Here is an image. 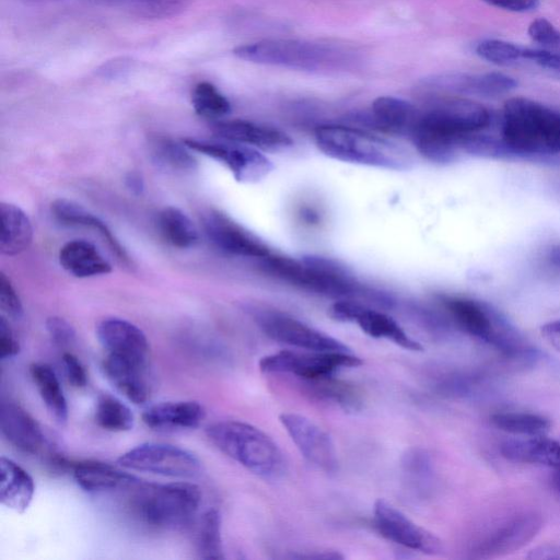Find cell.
<instances>
[{"label": "cell", "mask_w": 560, "mask_h": 560, "mask_svg": "<svg viewBox=\"0 0 560 560\" xmlns=\"http://www.w3.org/2000/svg\"><path fill=\"white\" fill-rule=\"evenodd\" d=\"M442 306L455 328L510 360H532L537 351L493 305L465 295H443Z\"/></svg>", "instance_id": "6da1fadb"}, {"label": "cell", "mask_w": 560, "mask_h": 560, "mask_svg": "<svg viewBox=\"0 0 560 560\" xmlns=\"http://www.w3.org/2000/svg\"><path fill=\"white\" fill-rule=\"evenodd\" d=\"M500 138L515 159L560 154V112L515 96L502 107Z\"/></svg>", "instance_id": "7a4b0ae2"}, {"label": "cell", "mask_w": 560, "mask_h": 560, "mask_svg": "<svg viewBox=\"0 0 560 560\" xmlns=\"http://www.w3.org/2000/svg\"><path fill=\"white\" fill-rule=\"evenodd\" d=\"M206 434L220 452L260 478L277 480L285 472V459L278 444L253 424L218 421L206 429Z\"/></svg>", "instance_id": "3957f363"}, {"label": "cell", "mask_w": 560, "mask_h": 560, "mask_svg": "<svg viewBox=\"0 0 560 560\" xmlns=\"http://www.w3.org/2000/svg\"><path fill=\"white\" fill-rule=\"evenodd\" d=\"M315 141L324 154L343 162L387 170H406L412 164L411 155L401 145L353 127L319 126Z\"/></svg>", "instance_id": "277c9868"}, {"label": "cell", "mask_w": 560, "mask_h": 560, "mask_svg": "<svg viewBox=\"0 0 560 560\" xmlns=\"http://www.w3.org/2000/svg\"><path fill=\"white\" fill-rule=\"evenodd\" d=\"M201 498L200 488L192 482L144 483L136 489L131 509L150 527L183 530L196 521Z\"/></svg>", "instance_id": "5b68a950"}, {"label": "cell", "mask_w": 560, "mask_h": 560, "mask_svg": "<svg viewBox=\"0 0 560 560\" xmlns=\"http://www.w3.org/2000/svg\"><path fill=\"white\" fill-rule=\"evenodd\" d=\"M233 54L243 60L296 70L320 71L351 62L347 48L329 43L301 39H265L237 46Z\"/></svg>", "instance_id": "8992f818"}, {"label": "cell", "mask_w": 560, "mask_h": 560, "mask_svg": "<svg viewBox=\"0 0 560 560\" xmlns=\"http://www.w3.org/2000/svg\"><path fill=\"white\" fill-rule=\"evenodd\" d=\"M542 526V515L533 508L502 511L479 525L468 542L469 558L493 559L529 542Z\"/></svg>", "instance_id": "52a82bcc"}, {"label": "cell", "mask_w": 560, "mask_h": 560, "mask_svg": "<svg viewBox=\"0 0 560 560\" xmlns=\"http://www.w3.org/2000/svg\"><path fill=\"white\" fill-rule=\"evenodd\" d=\"M261 267L270 275L295 287L329 296H347L358 291V284L339 262L320 257L306 256L301 260L268 255Z\"/></svg>", "instance_id": "ba28073f"}, {"label": "cell", "mask_w": 560, "mask_h": 560, "mask_svg": "<svg viewBox=\"0 0 560 560\" xmlns=\"http://www.w3.org/2000/svg\"><path fill=\"white\" fill-rule=\"evenodd\" d=\"M490 122L491 113L483 104L464 96H442L419 112L410 133L459 138L485 131Z\"/></svg>", "instance_id": "9c48e42d"}, {"label": "cell", "mask_w": 560, "mask_h": 560, "mask_svg": "<svg viewBox=\"0 0 560 560\" xmlns=\"http://www.w3.org/2000/svg\"><path fill=\"white\" fill-rule=\"evenodd\" d=\"M117 462L128 470L178 479H191L201 472V462L194 453L167 443H142L121 454Z\"/></svg>", "instance_id": "30bf717a"}, {"label": "cell", "mask_w": 560, "mask_h": 560, "mask_svg": "<svg viewBox=\"0 0 560 560\" xmlns=\"http://www.w3.org/2000/svg\"><path fill=\"white\" fill-rule=\"evenodd\" d=\"M362 359L352 351L282 350L262 357L258 366L262 373H285L298 378L310 380L327 375L346 368H357Z\"/></svg>", "instance_id": "8fae6325"}, {"label": "cell", "mask_w": 560, "mask_h": 560, "mask_svg": "<svg viewBox=\"0 0 560 560\" xmlns=\"http://www.w3.org/2000/svg\"><path fill=\"white\" fill-rule=\"evenodd\" d=\"M255 320L272 340L303 350L351 351L338 339L307 324L275 311H257Z\"/></svg>", "instance_id": "7c38bea8"}, {"label": "cell", "mask_w": 560, "mask_h": 560, "mask_svg": "<svg viewBox=\"0 0 560 560\" xmlns=\"http://www.w3.org/2000/svg\"><path fill=\"white\" fill-rule=\"evenodd\" d=\"M373 525L385 539L404 548L428 555L442 551L441 540L384 499L373 508Z\"/></svg>", "instance_id": "4fadbf2b"}, {"label": "cell", "mask_w": 560, "mask_h": 560, "mask_svg": "<svg viewBox=\"0 0 560 560\" xmlns=\"http://www.w3.org/2000/svg\"><path fill=\"white\" fill-rule=\"evenodd\" d=\"M183 142L191 151L202 153L228 166L237 182H257L272 168L270 161L249 145L191 138H187Z\"/></svg>", "instance_id": "5bb4252c"}, {"label": "cell", "mask_w": 560, "mask_h": 560, "mask_svg": "<svg viewBox=\"0 0 560 560\" xmlns=\"http://www.w3.org/2000/svg\"><path fill=\"white\" fill-rule=\"evenodd\" d=\"M279 421L303 457L313 466L325 472H335L338 456L330 435L308 418L285 412Z\"/></svg>", "instance_id": "9a60e30c"}, {"label": "cell", "mask_w": 560, "mask_h": 560, "mask_svg": "<svg viewBox=\"0 0 560 560\" xmlns=\"http://www.w3.org/2000/svg\"><path fill=\"white\" fill-rule=\"evenodd\" d=\"M331 316L340 322L355 323L363 332L377 339H386L410 351H422V346L411 338L389 315L350 301L335 303Z\"/></svg>", "instance_id": "2e32d148"}, {"label": "cell", "mask_w": 560, "mask_h": 560, "mask_svg": "<svg viewBox=\"0 0 560 560\" xmlns=\"http://www.w3.org/2000/svg\"><path fill=\"white\" fill-rule=\"evenodd\" d=\"M202 225L209 240L225 253L259 259L271 254L256 235L220 211L209 210L203 213Z\"/></svg>", "instance_id": "e0dca14e"}, {"label": "cell", "mask_w": 560, "mask_h": 560, "mask_svg": "<svg viewBox=\"0 0 560 560\" xmlns=\"http://www.w3.org/2000/svg\"><path fill=\"white\" fill-rule=\"evenodd\" d=\"M96 337L107 354L149 363V341L135 324L118 317H107L96 327Z\"/></svg>", "instance_id": "ac0fdd59"}, {"label": "cell", "mask_w": 560, "mask_h": 560, "mask_svg": "<svg viewBox=\"0 0 560 560\" xmlns=\"http://www.w3.org/2000/svg\"><path fill=\"white\" fill-rule=\"evenodd\" d=\"M428 83L441 90L459 95L495 97L517 86V81L505 73L492 71L482 73H444L432 77Z\"/></svg>", "instance_id": "d6986e66"}, {"label": "cell", "mask_w": 560, "mask_h": 560, "mask_svg": "<svg viewBox=\"0 0 560 560\" xmlns=\"http://www.w3.org/2000/svg\"><path fill=\"white\" fill-rule=\"evenodd\" d=\"M0 429L4 439L24 454L36 455L45 446V435L39 423L14 401L2 400Z\"/></svg>", "instance_id": "ffe728a7"}, {"label": "cell", "mask_w": 560, "mask_h": 560, "mask_svg": "<svg viewBox=\"0 0 560 560\" xmlns=\"http://www.w3.org/2000/svg\"><path fill=\"white\" fill-rule=\"evenodd\" d=\"M141 417L143 423L154 431H185L201 424L206 409L195 400L161 401L148 406Z\"/></svg>", "instance_id": "44dd1931"}, {"label": "cell", "mask_w": 560, "mask_h": 560, "mask_svg": "<svg viewBox=\"0 0 560 560\" xmlns=\"http://www.w3.org/2000/svg\"><path fill=\"white\" fill-rule=\"evenodd\" d=\"M149 363L107 354L103 371L114 387L133 404H144L151 393Z\"/></svg>", "instance_id": "7402d4cb"}, {"label": "cell", "mask_w": 560, "mask_h": 560, "mask_svg": "<svg viewBox=\"0 0 560 560\" xmlns=\"http://www.w3.org/2000/svg\"><path fill=\"white\" fill-rule=\"evenodd\" d=\"M213 132L223 140L262 150H278L292 144L284 132L243 119L217 121Z\"/></svg>", "instance_id": "603a6c76"}, {"label": "cell", "mask_w": 560, "mask_h": 560, "mask_svg": "<svg viewBox=\"0 0 560 560\" xmlns=\"http://www.w3.org/2000/svg\"><path fill=\"white\" fill-rule=\"evenodd\" d=\"M499 451L502 457L513 463L560 467V442L544 435L505 440Z\"/></svg>", "instance_id": "cb8c5ba5"}, {"label": "cell", "mask_w": 560, "mask_h": 560, "mask_svg": "<svg viewBox=\"0 0 560 560\" xmlns=\"http://www.w3.org/2000/svg\"><path fill=\"white\" fill-rule=\"evenodd\" d=\"M70 469L78 486L91 493L113 491L138 483L132 475L98 460L74 462Z\"/></svg>", "instance_id": "d4e9b609"}, {"label": "cell", "mask_w": 560, "mask_h": 560, "mask_svg": "<svg viewBox=\"0 0 560 560\" xmlns=\"http://www.w3.org/2000/svg\"><path fill=\"white\" fill-rule=\"evenodd\" d=\"M52 215L62 224L90 228L97 232L107 243L117 259L124 265L130 266L131 260L120 242L116 238L109 228L97 217L90 213L81 205L68 200L57 199L51 203Z\"/></svg>", "instance_id": "484cf974"}, {"label": "cell", "mask_w": 560, "mask_h": 560, "mask_svg": "<svg viewBox=\"0 0 560 560\" xmlns=\"http://www.w3.org/2000/svg\"><path fill=\"white\" fill-rule=\"evenodd\" d=\"M0 501L16 513H24L31 505L35 483L32 476L18 463L2 456L0 459Z\"/></svg>", "instance_id": "4316f807"}, {"label": "cell", "mask_w": 560, "mask_h": 560, "mask_svg": "<svg viewBox=\"0 0 560 560\" xmlns=\"http://www.w3.org/2000/svg\"><path fill=\"white\" fill-rule=\"evenodd\" d=\"M61 267L77 278L107 275L112 266L98 249L84 240H72L59 250Z\"/></svg>", "instance_id": "83f0119b"}, {"label": "cell", "mask_w": 560, "mask_h": 560, "mask_svg": "<svg viewBox=\"0 0 560 560\" xmlns=\"http://www.w3.org/2000/svg\"><path fill=\"white\" fill-rule=\"evenodd\" d=\"M0 250L3 255L15 256L26 250L33 240V226L25 212L10 202H1Z\"/></svg>", "instance_id": "f1b7e54d"}, {"label": "cell", "mask_w": 560, "mask_h": 560, "mask_svg": "<svg viewBox=\"0 0 560 560\" xmlns=\"http://www.w3.org/2000/svg\"><path fill=\"white\" fill-rule=\"evenodd\" d=\"M419 110L409 102L395 96H380L371 107L373 124L387 132H411Z\"/></svg>", "instance_id": "f546056e"}, {"label": "cell", "mask_w": 560, "mask_h": 560, "mask_svg": "<svg viewBox=\"0 0 560 560\" xmlns=\"http://www.w3.org/2000/svg\"><path fill=\"white\" fill-rule=\"evenodd\" d=\"M402 481L406 488L420 498L431 493L435 483L434 462L423 447L408 448L400 463Z\"/></svg>", "instance_id": "4dcf8cb0"}, {"label": "cell", "mask_w": 560, "mask_h": 560, "mask_svg": "<svg viewBox=\"0 0 560 560\" xmlns=\"http://www.w3.org/2000/svg\"><path fill=\"white\" fill-rule=\"evenodd\" d=\"M301 380L304 389L313 397L338 406L347 411L359 410L362 395L358 387L348 382L335 378L334 375Z\"/></svg>", "instance_id": "1f68e13d"}, {"label": "cell", "mask_w": 560, "mask_h": 560, "mask_svg": "<svg viewBox=\"0 0 560 560\" xmlns=\"http://www.w3.org/2000/svg\"><path fill=\"white\" fill-rule=\"evenodd\" d=\"M30 374L49 413L59 423H65L68 419V404L55 371L46 363H33L30 365Z\"/></svg>", "instance_id": "d6a6232c"}, {"label": "cell", "mask_w": 560, "mask_h": 560, "mask_svg": "<svg viewBox=\"0 0 560 560\" xmlns=\"http://www.w3.org/2000/svg\"><path fill=\"white\" fill-rule=\"evenodd\" d=\"M158 224L162 236L177 248H190L199 241V233L189 217L176 207L161 210Z\"/></svg>", "instance_id": "836d02e7"}, {"label": "cell", "mask_w": 560, "mask_h": 560, "mask_svg": "<svg viewBox=\"0 0 560 560\" xmlns=\"http://www.w3.org/2000/svg\"><path fill=\"white\" fill-rule=\"evenodd\" d=\"M195 548L201 559H224L222 518L217 509H209L199 517L195 533Z\"/></svg>", "instance_id": "e575fe53"}, {"label": "cell", "mask_w": 560, "mask_h": 560, "mask_svg": "<svg viewBox=\"0 0 560 560\" xmlns=\"http://www.w3.org/2000/svg\"><path fill=\"white\" fill-rule=\"evenodd\" d=\"M149 148L153 161L161 167L176 172H190L197 167L191 150L184 142L158 136L150 140Z\"/></svg>", "instance_id": "d590c367"}, {"label": "cell", "mask_w": 560, "mask_h": 560, "mask_svg": "<svg viewBox=\"0 0 560 560\" xmlns=\"http://www.w3.org/2000/svg\"><path fill=\"white\" fill-rule=\"evenodd\" d=\"M490 422L501 431L521 436L544 435L550 429L548 418L533 412H495L490 416Z\"/></svg>", "instance_id": "8d00e7d4"}, {"label": "cell", "mask_w": 560, "mask_h": 560, "mask_svg": "<svg viewBox=\"0 0 560 560\" xmlns=\"http://www.w3.org/2000/svg\"><path fill=\"white\" fill-rule=\"evenodd\" d=\"M94 417L100 428L110 432L129 431L135 424V416L131 409L120 399L109 394L98 396Z\"/></svg>", "instance_id": "74e56055"}, {"label": "cell", "mask_w": 560, "mask_h": 560, "mask_svg": "<svg viewBox=\"0 0 560 560\" xmlns=\"http://www.w3.org/2000/svg\"><path fill=\"white\" fill-rule=\"evenodd\" d=\"M145 19H166L180 14L191 0H101Z\"/></svg>", "instance_id": "f35d334b"}, {"label": "cell", "mask_w": 560, "mask_h": 560, "mask_svg": "<svg viewBox=\"0 0 560 560\" xmlns=\"http://www.w3.org/2000/svg\"><path fill=\"white\" fill-rule=\"evenodd\" d=\"M195 112L205 118H220L231 109L229 100L210 82H199L191 95Z\"/></svg>", "instance_id": "ab89813d"}, {"label": "cell", "mask_w": 560, "mask_h": 560, "mask_svg": "<svg viewBox=\"0 0 560 560\" xmlns=\"http://www.w3.org/2000/svg\"><path fill=\"white\" fill-rule=\"evenodd\" d=\"M524 47L503 39H483L476 45V54L498 66L513 65L523 59Z\"/></svg>", "instance_id": "60d3db41"}, {"label": "cell", "mask_w": 560, "mask_h": 560, "mask_svg": "<svg viewBox=\"0 0 560 560\" xmlns=\"http://www.w3.org/2000/svg\"><path fill=\"white\" fill-rule=\"evenodd\" d=\"M527 33L530 39L544 49L560 52V31L548 20L538 18L532 21Z\"/></svg>", "instance_id": "b9f144b4"}, {"label": "cell", "mask_w": 560, "mask_h": 560, "mask_svg": "<svg viewBox=\"0 0 560 560\" xmlns=\"http://www.w3.org/2000/svg\"><path fill=\"white\" fill-rule=\"evenodd\" d=\"M0 306L2 312L12 319H20L23 316L22 302L5 275L0 276Z\"/></svg>", "instance_id": "7bdbcfd3"}, {"label": "cell", "mask_w": 560, "mask_h": 560, "mask_svg": "<svg viewBox=\"0 0 560 560\" xmlns=\"http://www.w3.org/2000/svg\"><path fill=\"white\" fill-rule=\"evenodd\" d=\"M46 329L50 340L60 348L69 347L75 340V330L61 317L51 316L47 318Z\"/></svg>", "instance_id": "ee69618b"}, {"label": "cell", "mask_w": 560, "mask_h": 560, "mask_svg": "<svg viewBox=\"0 0 560 560\" xmlns=\"http://www.w3.org/2000/svg\"><path fill=\"white\" fill-rule=\"evenodd\" d=\"M523 60H528L536 66L552 72L560 73V52L524 47Z\"/></svg>", "instance_id": "f6af8a7d"}, {"label": "cell", "mask_w": 560, "mask_h": 560, "mask_svg": "<svg viewBox=\"0 0 560 560\" xmlns=\"http://www.w3.org/2000/svg\"><path fill=\"white\" fill-rule=\"evenodd\" d=\"M62 364L68 382L77 388L88 384V374L81 361L71 352L62 354Z\"/></svg>", "instance_id": "bcb514c9"}, {"label": "cell", "mask_w": 560, "mask_h": 560, "mask_svg": "<svg viewBox=\"0 0 560 560\" xmlns=\"http://www.w3.org/2000/svg\"><path fill=\"white\" fill-rule=\"evenodd\" d=\"M20 343L16 339L7 318L2 315L0 318V359L7 360L14 358L20 352Z\"/></svg>", "instance_id": "7dc6e473"}, {"label": "cell", "mask_w": 560, "mask_h": 560, "mask_svg": "<svg viewBox=\"0 0 560 560\" xmlns=\"http://www.w3.org/2000/svg\"><path fill=\"white\" fill-rule=\"evenodd\" d=\"M132 63L131 58L117 57L101 65L96 70V74L106 79H117L128 73L132 68Z\"/></svg>", "instance_id": "c3c4849f"}, {"label": "cell", "mask_w": 560, "mask_h": 560, "mask_svg": "<svg viewBox=\"0 0 560 560\" xmlns=\"http://www.w3.org/2000/svg\"><path fill=\"white\" fill-rule=\"evenodd\" d=\"M489 5L511 12H528L535 10L540 0H481Z\"/></svg>", "instance_id": "681fc988"}, {"label": "cell", "mask_w": 560, "mask_h": 560, "mask_svg": "<svg viewBox=\"0 0 560 560\" xmlns=\"http://www.w3.org/2000/svg\"><path fill=\"white\" fill-rule=\"evenodd\" d=\"M528 559L560 560V545L545 544L533 548L526 556Z\"/></svg>", "instance_id": "f907efd6"}, {"label": "cell", "mask_w": 560, "mask_h": 560, "mask_svg": "<svg viewBox=\"0 0 560 560\" xmlns=\"http://www.w3.org/2000/svg\"><path fill=\"white\" fill-rule=\"evenodd\" d=\"M540 334L552 348L560 352V319L542 325Z\"/></svg>", "instance_id": "816d5d0a"}, {"label": "cell", "mask_w": 560, "mask_h": 560, "mask_svg": "<svg viewBox=\"0 0 560 560\" xmlns=\"http://www.w3.org/2000/svg\"><path fill=\"white\" fill-rule=\"evenodd\" d=\"M542 261L546 267L560 273V242L551 243L545 248Z\"/></svg>", "instance_id": "f5cc1de1"}, {"label": "cell", "mask_w": 560, "mask_h": 560, "mask_svg": "<svg viewBox=\"0 0 560 560\" xmlns=\"http://www.w3.org/2000/svg\"><path fill=\"white\" fill-rule=\"evenodd\" d=\"M126 185L133 194H141L143 190V180L138 173H129L126 177Z\"/></svg>", "instance_id": "db71d44e"}, {"label": "cell", "mask_w": 560, "mask_h": 560, "mask_svg": "<svg viewBox=\"0 0 560 560\" xmlns=\"http://www.w3.org/2000/svg\"><path fill=\"white\" fill-rule=\"evenodd\" d=\"M302 217L308 223H316L318 221V214L314 212L312 209H305L302 212Z\"/></svg>", "instance_id": "11a10c76"}, {"label": "cell", "mask_w": 560, "mask_h": 560, "mask_svg": "<svg viewBox=\"0 0 560 560\" xmlns=\"http://www.w3.org/2000/svg\"><path fill=\"white\" fill-rule=\"evenodd\" d=\"M555 472L552 475V485L555 489L560 493V467L555 468Z\"/></svg>", "instance_id": "9f6ffc18"}, {"label": "cell", "mask_w": 560, "mask_h": 560, "mask_svg": "<svg viewBox=\"0 0 560 560\" xmlns=\"http://www.w3.org/2000/svg\"><path fill=\"white\" fill-rule=\"evenodd\" d=\"M34 1H51V0H34Z\"/></svg>", "instance_id": "6f0895ef"}]
</instances>
